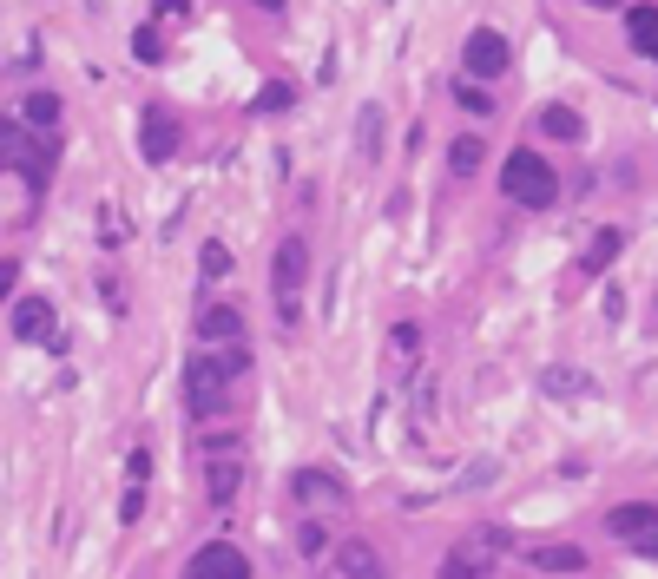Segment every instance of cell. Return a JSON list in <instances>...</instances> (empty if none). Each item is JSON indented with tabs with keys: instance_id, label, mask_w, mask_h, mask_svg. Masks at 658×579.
Here are the masks:
<instances>
[{
	"instance_id": "16",
	"label": "cell",
	"mask_w": 658,
	"mask_h": 579,
	"mask_svg": "<svg viewBox=\"0 0 658 579\" xmlns=\"http://www.w3.org/2000/svg\"><path fill=\"white\" fill-rule=\"evenodd\" d=\"M533 132H547V139H566V145H573V139H586V119H580L573 106H540V112H533Z\"/></svg>"
},
{
	"instance_id": "9",
	"label": "cell",
	"mask_w": 658,
	"mask_h": 579,
	"mask_svg": "<svg viewBox=\"0 0 658 579\" xmlns=\"http://www.w3.org/2000/svg\"><path fill=\"white\" fill-rule=\"evenodd\" d=\"M237 448V441H231ZM231 448H211V461H204V494H211V507H231L237 501V487H244V461H237Z\"/></svg>"
},
{
	"instance_id": "28",
	"label": "cell",
	"mask_w": 658,
	"mask_h": 579,
	"mask_svg": "<svg viewBox=\"0 0 658 579\" xmlns=\"http://www.w3.org/2000/svg\"><path fill=\"white\" fill-rule=\"evenodd\" d=\"M290 106V86H264V93H257V112H283Z\"/></svg>"
},
{
	"instance_id": "2",
	"label": "cell",
	"mask_w": 658,
	"mask_h": 579,
	"mask_svg": "<svg viewBox=\"0 0 658 579\" xmlns=\"http://www.w3.org/2000/svg\"><path fill=\"white\" fill-rule=\"evenodd\" d=\"M244 369V349H231V356H211V349H198V356L185 362V408L191 415H218L224 395H231V376Z\"/></svg>"
},
{
	"instance_id": "35",
	"label": "cell",
	"mask_w": 658,
	"mask_h": 579,
	"mask_svg": "<svg viewBox=\"0 0 658 579\" xmlns=\"http://www.w3.org/2000/svg\"><path fill=\"white\" fill-rule=\"evenodd\" d=\"M257 7H270V14H277V7H283V0H257Z\"/></svg>"
},
{
	"instance_id": "4",
	"label": "cell",
	"mask_w": 658,
	"mask_h": 579,
	"mask_svg": "<svg viewBox=\"0 0 658 579\" xmlns=\"http://www.w3.org/2000/svg\"><path fill=\"white\" fill-rule=\"evenodd\" d=\"M507 60H514V47H507L501 27H474L468 47H461V66H468V79H501Z\"/></svg>"
},
{
	"instance_id": "15",
	"label": "cell",
	"mask_w": 658,
	"mask_h": 579,
	"mask_svg": "<svg viewBox=\"0 0 658 579\" xmlns=\"http://www.w3.org/2000/svg\"><path fill=\"white\" fill-rule=\"evenodd\" d=\"M329 566H336V573H349V579H376V573H382V553L369 547V540H343V547L329 553Z\"/></svg>"
},
{
	"instance_id": "29",
	"label": "cell",
	"mask_w": 658,
	"mask_h": 579,
	"mask_svg": "<svg viewBox=\"0 0 658 579\" xmlns=\"http://www.w3.org/2000/svg\"><path fill=\"white\" fill-rule=\"evenodd\" d=\"M14 283H20V257H0V297L14 303Z\"/></svg>"
},
{
	"instance_id": "31",
	"label": "cell",
	"mask_w": 658,
	"mask_h": 579,
	"mask_svg": "<svg viewBox=\"0 0 658 579\" xmlns=\"http://www.w3.org/2000/svg\"><path fill=\"white\" fill-rule=\"evenodd\" d=\"M494 474H501V468H494V461H474V468H468V487H487V481H494Z\"/></svg>"
},
{
	"instance_id": "22",
	"label": "cell",
	"mask_w": 658,
	"mask_h": 579,
	"mask_svg": "<svg viewBox=\"0 0 658 579\" xmlns=\"http://www.w3.org/2000/svg\"><path fill=\"white\" fill-rule=\"evenodd\" d=\"M198 277H204V283H224V277H231V251H224L218 237H204V251H198Z\"/></svg>"
},
{
	"instance_id": "3",
	"label": "cell",
	"mask_w": 658,
	"mask_h": 579,
	"mask_svg": "<svg viewBox=\"0 0 658 579\" xmlns=\"http://www.w3.org/2000/svg\"><path fill=\"white\" fill-rule=\"evenodd\" d=\"M303 290H310V237H277V251H270V297H277V316L290 323L303 303Z\"/></svg>"
},
{
	"instance_id": "11",
	"label": "cell",
	"mask_w": 658,
	"mask_h": 579,
	"mask_svg": "<svg viewBox=\"0 0 658 579\" xmlns=\"http://www.w3.org/2000/svg\"><path fill=\"white\" fill-rule=\"evenodd\" d=\"M540 395H553V402H586V395H599V376H586L573 362H547V369H540Z\"/></svg>"
},
{
	"instance_id": "20",
	"label": "cell",
	"mask_w": 658,
	"mask_h": 579,
	"mask_svg": "<svg viewBox=\"0 0 658 579\" xmlns=\"http://www.w3.org/2000/svg\"><path fill=\"white\" fill-rule=\"evenodd\" d=\"M356 152L362 158H382V106H376V99L356 112Z\"/></svg>"
},
{
	"instance_id": "36",
	"label": "cell",
	"mask_w": 658,
	"mask_h": 579,
	"mask_svg": "<svg viewBox=\"0 0 658 579\" xmlns=\"http://www.w3.org/2000/svg\"><path fill=\"white\" fill-rule=\"evenodd\" d=\"M86 7H106V0H86Z\"/></svg>"
},
{
	"instance_id": "33",
	"label": "cell",
	"mask_w": 658,
	"mask_h": 579,
	"mask_svg": "<svg viewBox=\"0 0 658 579\" xmlns=\"http://www.w3.org/2000/svg\"><path fill=\"white\" fill-rule=\"evenodd\" d=\"M158 14H172V20H185V14H191V0H158Z\"/></svg>"
},
{
	"instance_id": "30",
	"label": "cell",
	"mask_w": 658,
	"mask_h": 579,
	"mask_svg": "<svg viewBox=\"0 0 658 579\" xmlns=\"http://www.w3.org/2000/svg\"><path fill=\"white\" fill-rule=\"evenodd\" d=\"M297 547H303V553L316 560V553H323V527H303V533H297Z\"/></svg>"
},
{
	"instance_id": "7",
	"label": "cell",
	"mask_w": 658,
	"mask_h": 579,
	"mask_svg": "<svg viewBox=\"0 0 658 579\" xmlns=\"http://www.w3.org/2000/svg\"><path fill=\"white\" fill-rule=\"evenodd\" d=\"M139 152H145V165H165V158L178 152V119L165 106H145V119H139Z\"/></svg>"
},
{
	"instance_id": "12",
	"label": "cell",
	"mask_w": 658,
	"mask_h": 579,
	"mask_svg": "<svg viewBox=\"0 0 658 579\" xmlns=\"http://www.w3.org/2000/svg\"><path fill=\"white\" fill-rule=\"evenodd\" d=\"M198 343H244V310H237V303H204L198 310Z\"/></svg>"
},
{
	"instance_id": "21",
	"label": "cell",
	"mask_w": 658,
	"mask_h": 579,
	"mask_svg": "<svg viewBox=\"0 0 658 579\" xmlns=\"http://www.w3.org/2000/svg\"><path fill=\"white\" fill-rule=\"evenodd\" d=\"M20 119H27V126H40V132H53V126H60V93H27Z\"/></svg>"
},
{
	"instance_id": "19",
	"label": "cell",
	"mask_w": 658,
	"mask_h": 579,
	"mask_svg": "<svg viewBox=\"0 0 658 579\" xmlns=\"http://www.w3.org/2000/svg\"><path fill=\"white\" fill-rule=\"evenodd\" d=\"M481 165H487V139H481V132H461V139L448 145V172H455V178H474Z\"/></svg>"
},
{
	"instance_id": "32",
	"label": "cell",
	"mask_w": 658,
	"mask_h": 579,
	"mask_svg": "<svg viewBox=\"0 0 658 579\" xmlns=\"http://www.w3.org/2000/svg\"><path fill=\"white\" fill-rule=\"evenodd\" d=\"M632 553H645V560H658V527H652V533H639V540H632Z\"/></svg>"
},
{
	"instance_id": "5",
	"label": "cell",
	"mask_w": 658,
	"mask_h": 579,
	"mask_svg": "<svg viewBox=\"0 0 658 579\" xmlns=\"http://www.w3.org/2000/svg\"><path fill=\"white\" fill-rule=\"evenodd\" d=\"M7 329H14V343H47L53 349V303L47 297H14L7 303Z\"/></svg>"
},
{
	"instance_id": "18",
	"label": "cell",
	"mask_w": 658,
	"mask_h": 579,
	"mask_svg": "<svg viewBox=\"0 0 658 579\" xmlns=\"http://www.w3.org/2000/svg\"><path fill=\"white\" fill-rule=\"evenodd\" d=\"M527 566H533V573H586L593 560H586L580 547H533Z\"/></svg>"
},
{
	"instance_id": "10",
	"label": "cell",
	"mask_w": 658,
	"mask_h": 579,
	"mask_svg": "<svg viewBox=\"0 0 658 579\" xmlns=\"http://www.w3.org/2000/svg\"><path fill=\"white\" fill-rule=\"evenodd\" d=\"M27 172V185L40 191L47 185V158H27V126H14V119H0V172Z\"/></svg>"
},
{
	"instance_id": "8",
	"label": "cell",
	"mask_w": 658,
	"mask_h": 579,
	"mask_svg": "<svg viewBox=\"0 0 658 579\" xmlns=\"http://www.w3.org/2000/svg\"><path fill=\"white\" fill-rule=\"evenodd\" d=\"M290 501H303V507H343L349 487L336 481L329 468H297V474H290Z\"/></svg>"
},
{
	"instance_id": "24",
	"label": "cell",
	"mask_w": 658,
	"mask_h": 579,
	"mask_svg": "<svg viewBox=\"0 0 658 579\" xmlns=\"http://www.w3.org/2000/svg\"><path fill=\"white\" fill-rule=\"evenodd\" d=\"M455 99H461V112H468V119H494V93H487V86H474V79H461Z\"/></svg>"
},
{
	"instance_id": "26",
	"label": "cell",
	"mask_w": 658,
	"mask_h": 579,
	"mask_svg": "<svg viewBox=\"0 0 658 579\" xmlns=\"http://www.w3.org/2000/svg\"><path fill=\"white\" fill-rule=\"evenodd\" d=\"M132 53H139L145 66H158V60H165V40H158V27H139V33H132Z\"/></svg>"
},
{
	"instance_id": "34",
	"label": "cell",
	"mask_w": 658,
	"mask_h": 579,
	"mask_svg": "<svg viewBox=\"0 0 658 579\" xmlns=\"http://www.w3.org/2000/svg\"><path fill=\"white\" fill-rule=\"evenodd\" d=\"M586 7H619V0H586Z\"/></svg>"
},
{
	"instance_id": "23",
	"label": "cell",
	"mask_w": 658,
	"mask_h": 579,
	"mask_svg": "<svg viewBox=\"0 0 658 579\" xmlns=\"http://www.w3.org/2000/svg\"><path fill=\"white\" fill-rule=\"evenodd\" d=\"M389 349H395V362L408 369V362L422 356V323H395V329H389Z\"/></svg>"
},
{
	"instance_id": "13",
	"label": "cell",
	"mask_w": 658,
	"mask_h": 579,
	"mask_svg": "<svg viewBox=\"0 0 658 579\" xmlns=\"http://www.w3.org/2000/svg\"><path fill=\"white\" fill-rule=\"evenodd\" d=\"M658 527V501H626V507H612L606 514V533L612 540H639V533Z\"/></svg>"
},
{
	"instance_id": "27",
	"label": "cell",
	"mask_w": 658,
	"mask_h": 579,
	"mask_svg": "<svg viewBox=\"0 0 658 579\" xmlns=\"http://www.w3.org/2000/svg\"><path fill=\"white\" fill-rule=\"evenodd\" d=\"M139 514H145V481H132L126 501H119V520H139Z\"/></svg>"
},
{
	"instance_id": "6",
	"label": "cell",
	"mask_w": 658,
	"mask_h": 579,
	"mask_svg": "<svg viewBox=\"0 0 658 579\" xmlns=\"http://www.w3.org/2000/svg\"><path fill=\"white\" fill-rule=\"evenodd\" d=\"M185 573L191 579H251V560H244L231 540H211V547H198L185 560Z\"/></svg>"
},
{
	"instance_id": "17",
	"label": "cell",
	"mask_w": 658,
	"mask_h": 579,
	"mask_svg": "<svg viewBox=\"0 0 658 579\" xmlns=\"http://www.w3.org/2000/svg\"><path fill=\"white\" fill-rule=\"evenodd\" d=\"M626 40H632L639 60L658 66V7H632V14H626Z\"/></svg>"
},
{
	"instance_id": "14",
	"label": "cell",
	"mask_w": 658,
	"mask_h": 579,
	"mask_svg": "<svg viewBox=\"0 0 658 579\" xmlns=\"http://www.w3.org/2000/svg\"><path fill=\"white\" fill-rule=\"evenodd\" d=\"M626 251V231L619 224H606V231H593V244L580 251V277H606L612 270V257Z\"/></svg>"
},
{
	"instance_id": "1",
	"label": "cell",
	"mask_w": 658,
	"mask_h": 579,
	"mask_svg": "<svg viewBox=\"0 0 658 579\" xmlns=\"http://www.w3.org/2000/svg\"><path fill=\"white\" fill-rule=\"evenodd\" d=\"M501 191L520 204V211H547V204H560V178H553V165L533 145H514L501 165Z\"/></svg>"
},
{
	"instance_id": "25",
	"label": "cell",
	"mask_w": 658,
	"mask_h": 579,
	"mask_svg": "<svg viewBox=\"0 0 658 579\" xmlns=\"http://www.w3.org/2000/svg\"><path fill=\"white\" fill-rule=\"evenodd\" d=\"M487 566H494V560H481L474 547H461V553H448V560H441V573H448V579H474V573H487Z\"/></svg>"
}]
</instances>
